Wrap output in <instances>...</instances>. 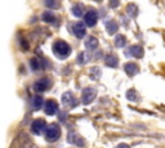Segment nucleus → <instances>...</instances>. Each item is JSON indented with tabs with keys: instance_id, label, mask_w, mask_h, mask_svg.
<instances>
[{
	"instance_id": "nucleus-1",
	"label": "nucleus",
	"mask_w": 165,
	"mask_h": 148,
	"mask_svg": "<svg viewBox=\"0 0 165 148\" xmlns=\"http://www.w3.org/2000/svg\"><path fill=\"white\" fill-rule=\"evenodd\" d=\"M53 51H54V54L57 57H60L61 59H63V58H66V57L70 56L71 48H70V45H68L66 41L58 40V41H56L53 44Z\"/></svg>"
},
{
	"instance_id": "nucleus-2",
	"label": "nucleus",
	"mask_w": 165,
	"mask_h": 148,
	"mask_svg": "<svg viewBox=\"0 0 165 148\" xmlns=\"http://www.w3.org/2000/svg\"><path fill=\"white\" fill-rule=\"evenodd\" d=\"M61 137V129L57 124H52L45 129V139L48 142H56Z\"/></svg>"
},
{
	"instance_id": "nucleus-3",
	"label": "nucleus",
	"mask_w": 165,
	"mask_h": 148,
	"mask_svg": "<svg viewBox=\"0 0 165 148\" xmlns=\"http://www.w3.org/2000/svg\"><path fill=\"white\" fill-rule=\"evenodd\" d=\"M51 85H52V81L51 80H49L48 77H43V79L38 80L36 83L34 84V89H35V92L41 93V92L48 90V89L51 88Z\"/></svg>"
},
{
	"instance_id": "nucleus-4",
	"label": "nucleus",
	"mask_w": 165,
	"mask_h": 148,
	"mask_svg": "<svg viewBox=\"0 0 165 148\" xmlns=\"http://www.w3.org/2000/svg\"><path fill=\"white\" fill-rule=\"evenodd\" d=\"M96 89L94 88H85L83 93H81V99H83V103L84 105H89V103L94 99L96 97Z\"/></svg>"
},
{
	"instance_id": "nucleus-5",
	"label": "nucleus",
	"mask_w": 165,
	"mask_h": 148,
	"mask_svg": "<svg viewBox=\"0 0 165 148\" xmlns=\"http://www.w3.org/2000/svg\"><path fill=\"white\" fill-rule=\"evenodd\" d=\"M47 129V122L44 120H41V118H38V120H35L32 124H31V130L34 134H41L43 131H45Z\"/></svg>"
},
{
	"instance_id": "nucleus-6",
	"label": "nucleus",
	"mask_w": 165,
	"mask_h": 148,
	"mask_svg": "<svg viewBox=\"0 0 165 148\" xmlns=\"http://www.w3.org/2000/svg\"><path fill=\"white\" fill-rule=\"evenodd\" d=\"M84 19H85V23H87V26L93 27L97 23V21H98V13L92 9V10H89L87 14H85Z\"/></svg>"
},
{
	"instance_id": "nucleus-7",
	"label": "nucleus",
	"mask_w": 165,
	"mask_h": 148,
	"mask_svg": "<svg viewBox=\"0 0 165 148\" xmlns=\"http://www.w3.org/2000/svg\"><path fill=\"white\" fill-rule=\"evenodd\" d=\"M72 31L75 34V36L77 39H83L84 36H85V26L83 22H77V23H74L72 25Z\"/></svg>"
},
{
	"instance_id": "nucleus-8",
	"label": "nucleus",
	"mask_w": 165,
	"mask_h": 148,
	"mask_svg": "<svg viewBox=\"0 0 165 148\" xmlns=\"http://www.w3.org/2000/svg\"><path fill=\"white\" fill-rule=\"evenodd\" d=\"M44 111L47 115H54L57 113V111H58V105H57V102L54 101H47L45 106H44Z\"/></svg>"
},
{
	"instance_id": "nucleus-9",
	"label": "nucleus",
	"mask_w": 165,
	"mask_h": 148,
	"mask_svg": "<svg viewBox=\"0 0 165 148\" xmlns=\"http://www.w3.org/2000/svg\"><path fill=\"white\" fill-rule=\"evenodd\" d=\"M62 102L64 103V105H67V106H76V101H75V97L72 95V93H64L62 95Z\"/></svg>"
},
{
	"instance_id": "nucleus-10",
	"label": "nucleus",
	"mask_w": 165,
	"mask_h": 148,
	"mask_svg": "<svg viewBox=\"0 0 165 148\" xmlns=\"http://www.w3.org/2000/svg\"><path fill=\"white\" fill-rule=\"evenodd\" d=\"M124 70H125V72L128 73L129 76H134L135 73H138V66L132 63V62H129V63H126L124 66Z\"/></svg>"
},
{
	"instance_id": "nucleus-11",
	"label": "nucleus",
	"mask_w": 165,
	"mask_h": 148,
	"mask_svg": "<svg viewBox=\"0 0 165 148\" xmlns=\"http://www.w3.org/2000/svg\"><path fill=\"white\" fill-rule=\"evenodd\" d=\"M129 54L135 57V58H141L143 56V48L139 45H133L129 48Z\"/></svg>"
},
{
	"instance_id": "nucleus-12",
	"label": "nucleus",
	"mask_w": 165,
	"mask_h": 148,
	"mask_svg": "<svg viewBox=\"0 0 165 148\" xmlns=\"http://www.w3.org/2000/svg\"><path fill=\"white\" fill-rule=\"evenodd\" d=\"M85 47H87L89 50H94L98 48V40L94 38V36H89V38L85 40Z\"/></svg>"
},
{
	"instance_id": "nucleus-13",
	"label": "nucleus",
	"mask_w": 165,
	"mask_h": 148,
	"mask_svg": "<svg viewBox=\"0 0 165 148\" xmlns=\"http://www.w3.org/2000/svg\"><path fill=\"white\" fill-rule=\"evenodd\" d=\"M106 30H107V32H109L110 35H113V34L119 30L118 22H115V21H109V22L106 23Z\"/></svg>"
},
{
	"instance_id": "nucleus-14",
	"label": "nucleus",
	"mask_w": 165,
	"mask_h": 148,
	"mask_svg": "<svg viewBox=\"0 0 165 148\" xmlns=\"http://www.w3.org/2000/svg\"><path fill=\"white\" fill-rule=\"evenodd\" d=\"M105 63L107 66H110V67H116L119 61H118V57L113 56V54H109L106 58H105Z\"/></svg>"
},
{
	"instance_id": "nucleus-15",
	"label": "nucleus",
	"mask_w": 165,
	"mask_h": 148,
	"mask_svg": "<svg viewBox=\"0 0 165 148\" xmlns=\"http://www.w3.org/2000/svg\"><path fill=\"white\" fill-rule=\"evenodd\" d=\"M84 9H85V6H84L83 4H77V5L72 6L71 12H72L74 16H76V17H81V16H83V13H84Z\"/></svg>"
},
{
	"instance_id": "nucleus-16",
	"label": "nucleus",
	"mask_w": 165,
	"mask_h": 148,
	"mask_svg": "<svg viewBox=\"0 0 165 148\" xmlns=\"http://www.w3.org/2000/svg\"><path fill=\"white\" fill-rule=\"evenodd\" d=\"M30 64H31V68L34 71H39V70L43 68V62L40 61L39 58H32L30 61Z\"/></svg>"
},
{
	"instance_id": "nucleus-17",
	"label": "nucleus",
	"mask_w": 165,
	"mask_h": 148,
	"mask_svg": "<svg viewBox=\"0 0 165 148\" xmlns=\"http://www.w3.org/2000/svg\"><path fill=\"white\" fill-rule=\"evenodd\" d=\"M43 21L48 22V23H52V22L56 21V16L52 12H45V13H43Z\"/></svg>"
},
{
	"instance_id": "nucleus-18",
	"label": "nucleus",
	"mask_w": 165,
	"mask_h": 148,
	"mask_svg": "<svg viewBox=\"0 0 165 148\" xmlns=\"http://www.w3.org/2000/svg\"><path fill=\"white\" fill-rule=\"evenodd\" d=\"M43 98L41 97H39V95H36V97H34L32 98V107L35 108V109H39L41 106H43Z\"/></svg>"
},
{
	"instance_id": "nucleus-19",
	"label": "nucleus",
	"mask_w": 165,
	"mask_h": 148,
	"mask_svg": "<svg viewBox=\"0 0 165 148\" xmlns=\"http://www.w3.org/2000/svg\"><path fill=\"white\" fill-rule=\"evenodd\" d=\"M125 43H126V40H125V38L123 35H118L116 38H115V44H116L118 48H124Z\"/></svg>"
},
{
	"instance_id": "nucleus-20",
	"label": "nucleus",
	"mask_w": 165,
	"mask_h": 148,
	"mask_svg": "<svg viewBox=\"0 0 165 148\" xmlns=\"http://www.w3.org/2000/svg\"><path fill=\"white\" fill-rule=\"evenodd\" d=\"M45 5L48 8L57 9V8H60V0H45Z\"/></svg>"
},
{
	"instance_id": "nucleus-21",
	"label": "nucleus",
	"mask_w": 165,
	"mask_h": 148,
	"mask_svg": "<svg viewBox=\"0 0 165 148\" xmlns=\"http://www.w3.org/2000/svg\"><path fill=\"white\" fill-rule=\"evenodd\" d=\"M90 76L93 80H98L99 76H101V71H99L98 67H93V70L90 71Z\"/></svg>"
},
{
	"instance_id": "nucleus-22",
	"label": "nucleus",
	"mask_w": 165,
	"mask_h": 148,
	"mask_svg": "<svg viewBox=\"0 0 165 148\" xmlns=\"http://www.w3.org/2000/svg\"><path fill=\"white\" fill-rule=\"evenodd\" d=\"M87 53H80L77 57V63H80V64H84V63H87L89 61V58H87Z\"/></svg>"
},
{
	"instance_id": "nucleus-23",
	"label": "nucleus",
	"mask_w": 165,
	"mask_h": 148,
	"mask_svg": "<svg viewBox=\"0 0 165 148\" xmlns=\"http://www.w3.org/2000/svg\"><path fill=\"white\" fill-rule=\"evenodd\" d=\"M126 97H128V99H130V101H135V98H137V94H135L134 90H129L128 94H126Z\"/></svg>"
},
{
	"instance_id": "nucleus-24",
	"label": "nucleus",
	"mask_w": 165,
	"mask_h": 148,
	"mask_svg": "<svg viewBox=\"0 0 165 148\" xmlns=\"http://www.w3.org/2000/svg\"><path fill=\"white\" fill-rule=\"evenodd\" d=\"M119 4H120L119 0H110V5L112 8H116V6H119Z\"/></svg>"
},
{
	"instance_id": "nucleus-25",
	"label": "nucleus",
	"mask_w": 165,
	"mask_h": 148,
	"mask_svg": "<svg viewBox=\"0 0 165 148\" xmlns=\"http://www.w3.org/2000/svg\"><path fill=\"white\" fill-rule=\"evenodd\" d=\"M116 148H129V147H128L126 144H120V146H118Z\"/></svg>"
},
{
	"instance_id": "nucleus-26",
	"label": "nucleus",
	"mask_w": 165,
	"mask_h": 148,
	"mask_svg": "<svg viewBox=\"0 0 165 148\" xmlns=\"http://www.w3.org/2000/svg\"><path fill=\"white\" fill-rule=\"evenodd\" d=\"M96 2H101V0H96Z\"/></svg>"
}]
</instances>
